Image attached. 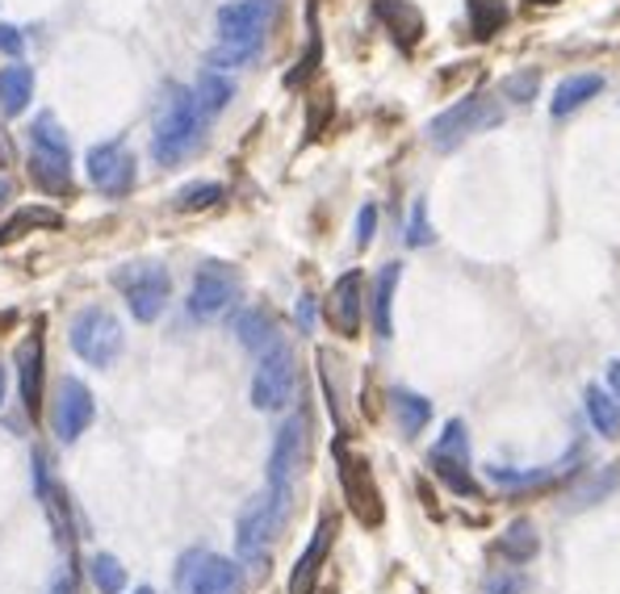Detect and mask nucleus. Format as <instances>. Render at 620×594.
<instances>
[{
	"label": "nucleus",
	"instance_id": "nucleus-22",
	"mask_svg": "<svg viewBox=\"0 0 620 594\" xmlns=\"http://www.w3.org/2000/svg\"><path fill=\"white\" fill-rule=\"evenodd\" d=\"M399 276H402V264H386L378 272V289H373V331L390 340L394 335V289H399Z\"/></svg>",
	"mask_w": 620,
	"mask_h": 594
},
{
	"label": "nucleus",
	"instance_id": "nucleus-13",
	"mask_svg": "<svg viewBox=\"0 0 620 594\" xmlns=\"http://www.w3.org/2000/svg\"><path fill=\"white\" fill-rule=\"evenodd\" d=\"M89 181L106 193V198H127L130 189H134V155L127 151V143H101L89 151Z\"/></svg>",
	"mask_w": 620,
	"mask_h": 594
},
{
	"label": "nucleus",
	"instance_id": "nucleus-43",
	"mask_svg": "<svg viewBox=\"0 0 620 594\" xmlns=\"http://www.w3.org/2000/svg\"><path fill=\"white\" fill-rule=\"evenodd\" d=\"M0 402H4V364H0Z\"/></svg>",
	"mask_w": 620,
	"mask_h": 594
},
{
	"label": "nucleus",
	"instance_id": "nucleus-8",
	"mask_svg": "<svg viewBox=\"0 0 620 594\" xmlns=\"http://www.w3.org/2000/svg\"><path fill=\"white\" fill-rule=\"evenodd\" d=\"M336 465H340V486H344V499L352 506V515L366 523V527H378L386 520L382 494H378V482H373V469H369L366 456H352V452L340 444L336 449Z\"/></svg>",
	"mask_w": 620,
	"mask_h": 594
},
{
	"label": "nucleus",
	"instance_id": "nucleus-42",
	"mask_svg": "<svg viewBox=\"0 0 620 594\" xmlns=\"http://www.w3.org/2000/svg\"><path fill=\"white\" fill-rule=\"evenodd\" d=\"M9 193H13V181H0V201L9 198Z\"/></svg>",
	"mask_w": 620,
	"mask_h": 594
},
{
	"label": "nucleus",
	"instance_id": "nucleus-44",
	"mask_svg": "<svg viewBox=\"0 0 620 594\" xmlns=\"http://www.w3.org/2000/svg\"><path fill=\"white\" fill-rule=\"evenodd\" d=\"M134 594H151V591H147V586H139V591H134Z\"/></svg>",
	"mask_w": 620,
	"mask_h": 594
},
{
	"label": "nucleus",
	"instance_id": "nucleus-2",
	"mask_svg": "<svg viewBox=\"0 0 620 594\" xmlns=\"http://www.w3.org/2000/svg\"><path fill=\"white\" fill-rule=\"evenodd\" d=\"M269 26L264 0H236L219 9V47L210 51L214 68H243L260 54V38Z\"/></svg>",
	"mask_w": 620,
	"mask_h": 594
},
{
	"label": "nucleus",
	"instance_id": "nucleus-40",
	"mask_svg": "<svg viewBox=\"0 0 620 594\" xmlns=\"http://www.w3.org/2000/svg\"><path fill=\"white\" fill-rule=\"evenodd\" d=\"M298 323L307 326V331H310V323H314V302H310V298H302V302H298Z\"/></svg>",
	"mask_w": 620,
	"mask_h": 594
},
{
	"label": "nucleus",
	"instance_id": "nucleus-7",
	"mask_svg": "<svg viewBox=\"0 0 620 594\" xmlns=\"http://www.w3.org/2000/svg\"><path fill=\"white\" fill-rule=\"evenodd\" d=\"M293 385H298V369H293L290 343H277V348H269V352L260 356V364H256L252 406L256 411H286L293 397Z\"/></svg>",
	"mask_w": 620,
	"mask_h": 594
},
{
	"label": "nucleus",
	"instance_id": "nucleus-6",
	"mask_svg": "<svg viewBox=\"0 0 620 594\" xmlns=\"http://www.w3.org/2000/svg\"><path fill=\"white\" fill-rule=\"evenodd\" d=\"M428 465L437 473L444 486L453 490V494H466V499H478L482 490H478L474 473H470V435H466V423H449L444 435L437 440V449L428 452Z\"/></svg>",
	"mask_w": 620,
	"mask_h": 594
},
{
	"label": "nucleus",
	"instance_id": "nucleus-39",
	"mask_svg": "<svg viewBox=\"0 0 620 594\" xmlns=\"http://www.w3.org/2000/svg\"><path fill=\"white\" fill-rule=\"evenodd\" d=\"M47 594H76V570H72V565H63V570H59Z\"/></svg>",
	"mask_w": 620,
	"mask_h": 594
},
{
	"label": "nucleus",
	"instance_id": "nucleus-24",
	"mask_svg": "<svg viewBox=\"0 0 620 594\" xmlns=\"http://www.w3.org/2000/svg\"><path fill=\"white\" fill-rule=\"evenodd\" d=\"M537 548H541V541H537V527H532V520H516L508 532L494 541V553H499V557H508L511 565H524V561H532L537 557Z\"/></svg>",
	"mask_w": 620,
	"mask_h": 594
},
{
	"label": "nucleus",
	"instance_id": "nucleus-1",
	"mask_svg": "<svg viewBox=\"0 0 620 594\" xmlns=\"http://www.w3.org/2000/svg\"><path fill=\"white\" fill-rule=\"evenodd\" d=\"M201 130H206V113H201L198 97L181 84L168 89V101L156 118V130H151V155L164 168H177L184 155H193L201 143Z\"/></svg>",
	"mask_w": 620,
	"mask_h": 594
},
{
	"label": "nucleus",
	"instance_id": "nucleus-41",
	"mask_svg": "<svg viewBox=\"0 0 620 594\" xmlns=\"http://www.w3.org/2000/svg\"><path fill=\"white\" fill-rule=\"evenodd\" d=\"M608 385H612V394H620V361L608 364Z\"/></svg>",
	"mask_w": 620,
	"mask_h": 594
},
{
	"label": "nucleus",
	"instance_id": "nucleus-3",
	"mask_svg": "<svg viewBox=\"0 0 620 594\" xmlns=\"http://www.w3.org/2000/svg\"><path fill=\"white\" fill-rule=\"evenodd\" d=\"M286 515H290V494L286 490H269L252 503L243 506V515L236 523V553L243 561L260 565L269 544L277 541V532L286 527Z\"/></svg>",
	"mask_w": 620,
	"mask_h": 594
},
{
	"label": "nucleus",
	"instance_id": "nucleus-14",
	"mask_svg": "<svg viewBox=\"0 0 620 594\" xmlns=\"http://www.w3.org/2000/svg\"><path fill=\"white\" fill-rule=\"evenodd\" d=\"M92 414H97V406H92V394L84 381L76 377H63L56 390V406H51V427H56V435L63 440V444H76L80 435L89 432Z\"/></svg>",
	"mask_w": 620,
	"mask_h": 594
},
{
	"label": "nucleus",
	"instance_id": "nucleus-37",
	"mask_svg": "<svg viewBox=\"0 0 620 594\" xmlns=\"http://www.w3.org/2000/svg\"><path fill=\"white\" fill-rule=\"evenodd\" d=\"M373 231H378V210L366 205L361 218H357V248H369V243H373Z\"/></svg>",
	"mask_w": 620,
	"mask_h": 594
},
{
	"label": "nucleus",
	"instance_id": "nucleus-35",
	"mask_svg": "<svg viewBox=\"0 0 620 594\" xmlns=\"http://www.w3.org/2000/svg\"><path fill=\"white\" fill-rule=\"evenodd\" d=\"M537 84H541V80H537V72H524V75H511L508 84H503V92H508L511 101L529 105L532 97H537Z\"/></svg>",
	"mask_w": 620,
	"mask_h": 594
},
{
	"label": "nucleus",
	"instance_id": "nucleus-10",
	"mask_svg": "<svg viewBox=\"0 0 620 594\" xmlns=\"http://www.w3.org/2000/svg\"><path fill=\"white\" fill-rule=\"evenodd\" d=\"M118 285H122V293H127V306L139 323H156V319L164 314L172 281H168V272L160 269V264H143V269L118 272Z\"/></svg>",
	"mask_w": 620,
	"mask_h": 594
},
{
	"label": "nucleus",
	"instance_id": "nucleus-28",
	"mask_svg": "<svg viewBox=\"0 0 620 594\" xmlns=\"http://www.w3.org/2000/svg\"><path fill=\"white\" fill-rule=\"evenodd\" d=\"M390 406H394V414H399L402 435H420L423 427H428V419H432L428 397L411 394V390H394V394H390Z\"/></svg>",
	"mask_w": 620,
	"mask_h": 594
},
{
	"label": "nucleus",
	"instance_id": "nucleus-27",
	"mask_svg": "<svg viewBox=\"0 0 620 594\" xmlns=\"http://www.w3.org/2000/svg\"><path fill=\"white\" fill-rule=\"evenodd\" d=\"M378 18L390 21V30H394V38H399L402 47H411L423 34V18L411 4H402V0H378Z\"/></svg>",
	"mask_w": 620,
	"mask_h": 594
},
{
	"label": "nucleus",
	"instance_id": "nucleus-45",
	"mask_svg": "<svg viewBox=\"0 0 620 594\" xmlns=\"http://www.w3.org/2000/svg\"><path fill=\"white\" fill-rule=\"evenodd\" d=\"M537 4H553V0H537Z\"/></svg>",
	"mask_w": 620,
	"mask_h": 594
},
{
	"label": "nucleus",
	"instance_id": "nucleus-20",
	"mask_svg": "<svg viewBox=\"0 0 620 594\" xmlns=\"http://www.w3.org/2000/svg\"><path fill=\"white\" fill-rule=\"evenodd\" d=\"M30 97H34V72H30L26 63L0 68V113L18 118L21 109L30 105Z\"/></svg>",
	"mask_w": 620,
	"mask_h": 594
},
{
	"label": "nucleus",
	"instance_id": "nucleus-15",
	"mask_svg": "<svg viewBox=\"0 0 620 594\" xmlns=\"http://www.w3.org/2000/svg\"><path fill=\"white\" fill-rule=\"evenodd\" d=\"M361 319H366V276H361V269H352L331 285L328 323L336 335L357 340V335H361Z\"/></svg>",
	"mask_w": 620,
	"mask_h": 594
},
{
	"label": "nucleus",
	"instance_id": "nucleus-29",
	"mask_svg": "<svg viewBox=\"0 0 620 594\" xmlns=\"http://www.w3.org/2000/svg\"><path fill=\"white\" fill-rule=\"evenodd\" d=\"M193 97H198V105H201V113L210 118V113H219L231 97H236V84L227 80V75H219L214 68L210 72H201L198 75V84H193Z\"/></svg>",
	"mask_w": 620,
	"mask_h": 594
},
{
	"label": "nucleus",
	"instance_id": "nucleus-9",
	"mask_svg": "<svg viewBox=\"0 0 620 594\" xmlns=\"http://www.w3.org/2000/svg\"><path fill=\"white\" fill-rule=\"evenodd\" d=\"M302 465H307V414L298 411L281 423V432L273 440V452H269V490H286L290 494Z\"/></svg>",
	"mask_w": 620,
	"mask_h": 594
},
{
	"label": "nucleus",
	"instance_id": "nucleus-31",
	"mask_svg": "<svg viewBox=\"0 0 620 594\" xmlns=\"http://www.w3.org/2000/svg\"><path fill=\"white\" fill-rule=\"evenodd\" d=\"M508 26V0H470V30L478 38H491Z\"/></svg>",
	"mask_w": 620,
	"mask_h": 594
},
{
	"label": "nucleus",
	"instance_id": "nucleus-17",
	"mask_svg": "<svg viewBox=\"0 0 620 594\" xmlns=\"http://www.w3.org/2000/svg\"><path fill=\"white\" fill-rule=\"evenodd\" d=\"M18 381H21V406L30 419L42 411V331L26 335L18 343Z\"/></svg>",
	"mask_w": 620,
	"mask_h": 594
},
{
	"label": "nucleus",
	"instance_id": "nucleus-38",
	"mask_svg": "<svg viewBox=\"0 0 620 594\" xmlns=\"http://www.w3.org/2000/svg\"><path fill=\"white\" fill-rule=\"evenodd\" d=\"M487 591L491 594H520L524 591V577L516 574V577H491V582H487Z\"/></svg>",
	"mask_w": 620,
	"mask_h": 594
},
{
	"label": "nucleus",
	"instance_id": "nucleus-18",
	"mask_svg": "<svg viewBox=\"0 0 620 594\" xmlns=\"http://www.w3.org/2000/svg\"><path fill=\"white\" fill-rule=\"evenodd\" d=\"M34 486H38V499H42L47 520H51V527H56V541L72 553V515H68V499H63V490L51 482L47 456H42V452H34Z\"/></svg>",
	"mask_w": 620,
	"mask_h": 594
},
{
	"label": "nucleus",
	"instance_id": "nucleus-26",
	"mask_svg": "<svg viewBox=\"0 0 620 594\" xmlns=\"http://www.w3.org/2000/svg\"><path fill=\"white\" fill-rule=\"evenodd\" d=\"M587 419H591V427L600 435H608V440H617L620 435V402L608 394V390H600V385L587 390Z\"/></svg>",
	"mask_w": 620,
	"mask_h": 594
},
{
	"label": "nucleus",
	"instance_id": "nucleus-11",
	"mask_svg": "<svg viewBox=\"0 0 620 594\" xmlns=\"http://www.w3.org/2000/svg\"><path fill=\"white\" fill-rule=\"evenodd\" d=\"M239 298V276L227 264L210 260L201 264L198 276H193V289H189V314L193 319H219L222 310L231 306Z\"/></svg>",
	"mask_w": 620,
	"mask_h": 594
},
{
	"label": "nucleus",
	"instance_id": "nucleus-19",
	"mask_svg": "<svg viewBox=\"0 0 620 594\" xmlns=\"http://www.w3.org/2000/svg\"><path fill=\"white\" fill-rule=\"evenodd\" d=\"M603 89V75L596 72H583V75H570V80H562L558 89H553V101H549V113L553 118H570L574 109H583L596 92Z\"/></svg>",
	"mask_w": 620,
	"mask_h": 594
},
{
	"label": "nucleus",
	"instance_id": "nucleus-5",
	"mask_svg": "<svg viewBox=\"0 0 620 594\" xmlns=\"http://www.w3.org/2000/svg\"><path fill=\"white\" fill-rule=\"evenodd\" d=\"M72 348L76 356L106 369L122 356V323L106 306H84L72 323Z\"/></svg>",
	"mask_w": 620,
	"mask_h": 594
},
{
	"label": "nucleus",
	"instance_id": "nucleus-30",
	"mask_svg": "<svg viewBox=\"0 0 620 594\" xmlns=\"http://www.w3.org/2000/svg\"><path fill=\"white\" fill-rule=\"evenodd\" d=\"M30 177L38 181V189H47L51 198H72V177H68V168L56 160H47V155H30Z\"/></svg>",
	"mask_w": 620,
	"mask_h": 594
},
{
	"label": "nucleus",
	"instance_id": "nucleus-33",
	"mask_svg": "<svg viewBox=\"0 0 620 594\" xmlns=\"http://www.w3.org/2000/svg\"><path fill=\"white\" fill-rule=\"evenodd\" d=\"M222 184L214 181H198V184H184L181 193H177V210L181 214H193V210H210V205H219L222 201Z\"/></svg>",
	"mask_w": 620,
	"mask_h": 594
},
{
	"label": "nucleus",
	"instance_id": "nucleus-4",
	"mask_svg": "<svg viewBox=\"0 0 620 594\" xmlns=\"http://www.w3.org/2000/svg\"><path fill=\"white\" fill-rule=\"evenodd\" d=\"M503 122V105L494 101V97H466V101H457L453 109H444L440 118H432V127H428V139H432V147L437 151H453V147H461L470 134H478V130L487 127H499Z\"/></svg>",
	"mask_w": 620,
	"mask_h": 594
},
{
	"label": "nucleus",
	"instance_id": "nucleus-36",
	"mask_svg": "<svg viewBox=\"0 0 620 594\" xmlns=\"http://www.w3.org/2000/svg\"><path fill=\"white\" fill-rule=\"evenodd\" d=\"M26 51V38H21L18 26H9V21H0V54H9V59H21Z\"/></svg>",
	"mask_w": 620,
	"mask_h": 594
},
{
	"label": "nucleus",
	"instance_id": "nucleus-32",
	"mask_svg": "<svg viewBox=\"0 0 620 594\" xmlns=\"http://www.w3.org/2000/svg\"><path fill=\"white\" fill-rule=\"evenodd\" d=\"M92 586L101 594L127 591V570H122V561L110 557V553H97V557H92Z\"/></svg>",
	"mask_w": 620,
	"mask_h": 594
},
{
	"label": "nucleus",
	"instance_id": "nucleus-34",
	"mask_svg": "<svg viewBox=\"0 0 620 594\" xmlns=\"http://www.w3.org/2000/svg\"><path fill=\"white\" fill-rule=\"evenodd\" d=\"M437 239V231L428 226V201L411 205V222H407V248H428Z\"/></svg>",
	"mask_w": 620,
	"mask_h": 594
},
{
	"label": "nucleus",
	"instance_id": "nucleus-21",
	"mask_svg": "<svg viewBox=\"0 0 620 594\" xmlns=\"http://www.w3.org/2000/svg\"><path fill=\"white\" fill-rule=\"evenodd\" d=\"M236 335L239 343L252 352V356H264L269 348H277L281 343V335H277V323L264 314V310H243L236 319Z\"/></svg>",
	"mask_w": 620,
	"mask_h": 594
},
{
	"label": "nucleus",
	"instance_id": "nucleus-25",
	"mask_svg": "<svg viewBox=\"0 0 620 594\" xmlns=\"http://www.w3.org/2000/svg\"><path fill=\"white\" fill-rule=\"evenodd\" d=\"M34 226L56 231V226H63V214H59V210H47V205H26V210H18V214L0 226V248L13 243V239H21V234H30Z\"/></svg>",
	"mask_w": 620,
	"mask_h": 594
},
{
	"label": "nucleus",
	"instance_id": "nucleus-16",
	"mask_svg": "<svg viewBox=\"0 0 620 594\" xmlns=\"http://www.w3.org/2000/svg\"><path fill=\"white\" fill-rule=\"evenodd\" d=\"M331 541H336V520H331V515H323V523L314 527V536H310V544L302 548L298 565H293L290 594H314V586H319V574H323V561H328V553H331Z\"/></svg>",
	"mask_w": 620,
	"mask_h": 594
},
{
	"label": "nucleus",
	"instance_id": "nucleus-23",
	"mask_svg": "<svg viewBox=\"0 0 620 594\" xmlns=\"http://www.w3.org/2000/svg\"><path fill=\"white\" fill-rule=\"evenodd\" d=\"M30 143H34L38 155H47V160H56V163H72V147H68V134L59 130L56 122V113H38L34 118V127H30Z\"/></svg>",
	"mask_w": 620,
	"mask_h": 594
},
{
	"label": "nucleus",
	"instance_id": "nucleus-12",
	"mask_svg": "<svg viewBox=\"0 0 620 594\" xmlns=\"http://www.w3.org/2000/svg\"><path fill=\"white\" fill-rule=\"evenodd\" d=\"M184 594H243V574L236 561L210 557V553H189L181 565Z\"/></svg>",
	"mask_w": 620,
	"mask_h": 594
}]
</instances>
